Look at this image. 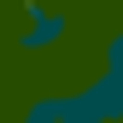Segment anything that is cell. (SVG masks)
Returning a JSON list of instances; mask_svg holds the SVG:
<instances>
[{
  "label": "cell",
  "instance_id": "6da1fadb",
  "mask_svg": "<svg viewBox=\"0 0 123 123\" xmlns=\"http://www.w3.org/2000/svg\"><path fill=\"white\" fill-rule=\"evenodd\" d=\"M20 15H25V25L15 30V49L20 54H44V49H54L59 39L69 35V15H59L44 0H25Z\"/></svg>",
  "mask_w": 123,
  "mask_h": 123
},
{
  "label": "cell",
  "instance_id": "7a4b0ae2",
  "mask_svg": "<svg viewBox=\"0 0 123 123\" xmlns=\"http://www.w3.org/2000/svg\"><path fill=\"white\" fill-rule=\"evenodd\" d=\"M104 74H118L123 79V25L108 35V44H104Z\"/></svg>",
  "mask_w": 123,
  "mask_h": 123
},
{
  "label": "cell",
  "instance_id": "3957f363",
  "mask_svg": "<svg viewBox=\"0 0 123 123\" xmlns=\"http://www.w3.org/2000/svg\"><path fill=\"white\" fill-rule=\"evenodd\" d=\"M118 123H123V118H118Z\"/></svg>",
  "mask_w": 123,
  "mask_h": 123
}]
</instances>
